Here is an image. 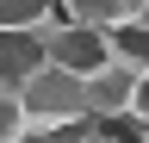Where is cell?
<instances>
[{
  "label": "cell",
  "instance_id": "5",
  "mask_svg": "<svg viewBox=\"0 0 149 143\" xmlns=\"http://www.w3.org/2000/svg\"><path fill=\"white\" fill-rule=\"evenodd\" d=\"M56 0H0V31H37Z\"/></svg>",
  "mask_w": 149,
  "mask_h": 143
},
{
  "label": "cell",
  "instance_id": "6",
  "mask_svg": "<svg viewBox=\"0 0 149 143\" xmlns=\"http://www.w3.org/2000/svg\"><path fill=\"white\" fill-rule=\"evenodd\" d=\"M25 137V124H19V100H13V87H0V143H19Z\"/></svg>",
  "mask_w": 149,
  "mask_h": 143
},
{
  "label": "cell",
  "instance_id": "1",
  "mask_svg": "<svg viewBox=\"0 0 149 143\" xmlns=\"http://www.w3.org/2000/svg\"><path fill=\"white\" fill-rule=\"evenodd\" d=\"M13 100H19V124H25V137L87 124V81H81V75H62V68H50V62L31 68V75L13 87Z\"/></svg>",
  "mask_w": 149,
  "mask_h": 143
},
{
  "label": "cell",
  "instance_id": "3",
  "mask_svg": "<svg viewBox=\"0 0 149 143\" xmlns=\"http://www.w3.org/2000/svg\"><path fill=\"white\" fill-rule=\"evenodd\" d=\"M31 68H44V44L31 31H0V87H19Z\"/></svg>",
  "mask_w": 149,
  "mask_h": 143
},
{
  "label": "cell",
  "instance_id": "8",
  "mask_svg": "<svg viewBox=\"0 0 149 143\" xmlns=\"http://www.w3.org/2000/svg\"><path fill=\"white\" fill-rule=\"evenodd\" d=\"M19 143H31V137H19Z\"/></svg>",
  "mask_w": 149,
  "mask_h": 143
},
{
  "label": "cell",
  "instance_id": "4",
  "mask_svg": "<svg viewBox=\"0 0 149 143\" xmlns=\"http://www.w3.org/2000/svg\"><path fill=\"white\" fill-rule=\"evenodd\" d=\"M106 50H112V62H118V68H130V75H149V19L106 31Z\"/></svg>",
  "mask_w": 149,
  "mask_h": 143
},
{
  "label": "cell",
  "instance_id": "2",
  "mask_svg": "<svg viewBox=\"0 0 149 143\" xmlns=\"http://www.w3.org/2000/svg\"><path fill=\"white\" fill-rule=\"evenodd\" d=\"M130 93H137V75L106 62L100 75H87V118L93 124H124L130 118Z\"/></svg>",
  "mask_w": 149,
  "mask_h": 143
},
{
  "label": "cell",
  "instance_id": "7",
  "mask_svg": "<svg viewBox=\"0 0 149 143\" xmlns=\"http://www.w3.org/2000/svg\"><path fill=\"white\" fill-rule=\"evenodd\" d=\"M130 124H149V75H137V93H130Z\"/></svg>",
  "mask_w": 149,
  "mask_h": 143
}]
</instances>
